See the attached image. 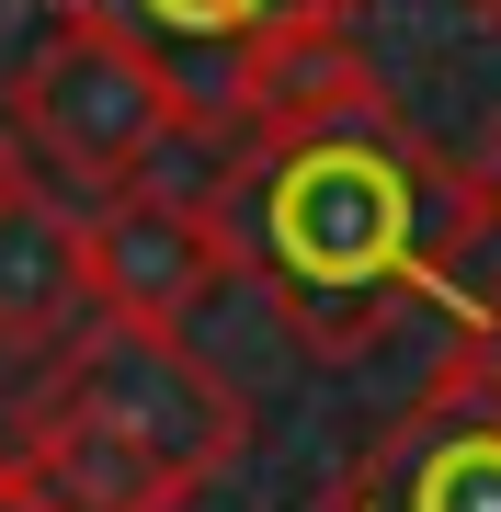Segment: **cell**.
<instances>
[{"label":"cell","mask_w":501,"mask_h":512,"mask_svg":"<svg viewBox=\"0 0 501 512\" xmlns=\"http://www.w3.org/2000/svg\"><path fill=\"white\" fill-rule=\"evenodd\" d=\"M228 262L319 365L376 353L410 308H445V274L479 228L467 160H445L399 103L285 148H217L205 171Z\"/></svg>","instance_id":"cell-1"},{"label":"cell","mask_w":501,"mask_h":512,"mask_svg":"<svg viewBox=\"0 0 501 512\" xmlns=\"http://www.w3.org/2000/svg\"><path fill=\"white\" fill-rule=\"evenodd\" d=\"M0 126H12L23 148V171H57V183H80V194H126V183H149V171L171 160V148H205L194 137V114L183 92L149 69L137 46H114L92 35V23H57V35L12 69V103H0Z\"/></svg>","instance_id":"cell-2"},{"label":"cell","mask_w":501,"mask_h":512,"mask_svg":"<svg viewBox=\"0 0 501 512\" xmlns=\"http://www.w3.org/2000/svg\"><path fill=\"white\" fill-rule=\"evenodd\" d=\"M35 399L80 410V421H103V433H126L137 456H160L183 490L228 478V467H240V444H251V399H240L217 365H205L183 330L92 319L80 342H57V353H46Z\"/></svg>","instance_id":"cell-3"},{"label":"cell","mask_w":501,"mask_h":512,"mask_svg":"<svg viewBox=\"0 0 501 512\" xmlns=\"http://www.w3.org/2000/svg\"><path fill=\"white\" fill-rule=\"evenodd\" d=\"M217 171V160H205ZM171 183V171H149V183L103 194L92 217H80V262H92V319H126V330H183L205 296H217L240 262H228V228H217V194Z\"/></svg>","instance_id":"cell-4"},{"label":"cell","mask_w":501,"mask_h":512,"mask_svg":"<svg viewBox=\"0 0 501 512\" xmlns=\"http://www.w3.org/2000/svg\"><path fill=\"white\" fill-rule=\"evenodd\" d=\"M46 12L57 23H92V35H114V46H137L171 92H183L194 137L217 148V114H228V92H240L251 57H274L297 35H353L365 0H46Z\"/></svg>","instance_id":"cell-5"},{"label":"cell","mask_w":501,"mask_h":512,"mask_svg":"<svg viewBox=\"0 0 501 512\" xmlns=\"http://www.w3.org/2000/svg\"><path fill=\"white\" fill-rule=\"evenodd\" d=\"M331 512H501V410L433 376L365 456L342 467Z\"/></svg>","instance_id":"cell-6"},{"label":"cell","mask_w":501,"mask_h":512,"mask_svg":"<svg viewBox=\"0 0 501 512\" xmlns=\"http://www.w3.org/2000/svg\"><path fill=\"white\" fill-rule=\"evenodd\" d=\"M0 467H12V490L35 512H183L194 501L160 456H137L126 433H103V421L35 399V387H23V410H12V456H0Z\"/></svg>","instance_id":"cell-7"},{"label":"cell","mask_w":501,"mask_h":512,"mask_svg":"<svg viewBox=\"0 0 501 512\" xmlns=\"http://www.w3.org/2000/svg\"><path fill=\"white\" fill-rule=\"evenodd\" d=\"M399 103L388 80H376V57L353 35H297L274 57H251L240 92L217 114V148H285V137H319V126H353V114Z\"/></svg>","instance_id":"cell-8"},{"label":"cell","mask_w":501,"mask_h":512,"mask_svg":"<svg viewBox=\"0 0 501 512\" xmlns=\"http://www.w3.org/2000/svg\"><path fill=\"white\" fill-rule=\"evenodd\" d=\"M92 330V262H80V217L46 183L0 194V342L12 353H57Z\"/></svg>","instance_id":"cell-9"},{"label":"cell","mask_w":501,"mask_h":512,"mask_svg":"<svg viewBox=\"0 0 501 512\" xmlns=\"http://www.w3.org/2000/svg\"><path fill=\"white\" fill-rule=\"evenodd\" d=\"M433 376H456L467 399H490V410H501V308L456 319V353H445V365H433Z\"/></svg>","instance_id":"cell-10"},{"label":"cell","mask_w":501,"mask_h":512,"mask_svg":"<svg viewBox=\"0 0 501 512\" xmlns=\"http://www.w3.org/2000/svg\"><path fill=\"white\" fill-rule=\"evenodd\" d=\"M467 205H479V228H501V114H490V137L467 148Z\"/></svg>","instance_id":"cell-11"},{"label":"cell","mask_w":501,"mask_h":512,"mask_svg":"<svg viewBox=\"0 0 501 512\" xmlns=\"http://www.w3.org/2000/svg\"><path fill=\"white\" fill-rule=\"evenodd\" d=\"M12 183H35V171H23V148H12V126H0V194Z\"/></svg>","instance_id":"cell-12"},{"label":"cell","mask_w":501,"mask_h":512,"mask_svg":"<svg viewBox=\"0 0 501 512\" xmlns=\"http://www.w3.org/2000/svg\"><path fill=\"white\" fill-rule=\"evenodd\" d=\"M456 12H467V23H479V35H501V0H456Z\"/></svg>","instance_id":"cell-13"},{"label":"cell","mask_w":501,"mask_h":512,"mask_svg":"<svg viewBox=\"0 0 501 512\" xmlns=\"http://www.w3.org/2000/svg\"><path fill=\"white\" fill-rule=\"evenodd\" d=\"M0 512H35V501H23V490H12V467H0Z\"/></svg>","instance_id":"cell-14"}]
</instances>
